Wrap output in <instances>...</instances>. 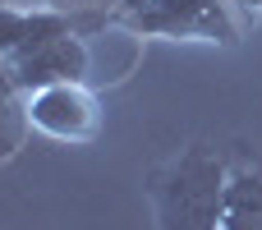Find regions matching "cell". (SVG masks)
<instances>
[{
    "label": "cell",
    "mask_w": 262,
    "mask_h": 230,
    "mask_svg": "<svg viewBox=\"0 0 262 230\" xmlns=\"http://www.w3.org/2000/svg\"><path fill=\"white\" fill-rule=\"evenodd\" d=\"M226 161L207 143H189L180 157L161 161L147 180L152 212L161 230H221L226 217Z\"/></svg>",
    "instance_id": "1"
},
{
    "label": "cell",
    "mask_w": 262,
    "mask_h": 230,
    "mask_svg": "<svg viewBox=\"0 0 262 230\" xmlns=\"http://www.w3.org/2000/svg\"><path fill=\"white\" fill-rule=\"evenodd\" d=\"M23 115L32 129H41L46 138H60V143L92 138V129H97V106L83 83H55V88L32 92Z\"/></svg>",
    "instance_id": "2"
},
{
    "label": "cell",
    "mask_w": 262,
    "mask_h": 230,
    "mask_svg": "<svg viewBox=\"0 0 262 230\" xmlns=\"http://www.w3.org/2000/svg\"><path fill=\"white\" fill-rule=\"evenodd\" d=\"M9 69H14L18 92H28V97L41 92V88H55V83H83L88 78V41L74 37V32L55 37V41L28 51V55H14Z\"/></svg>",
    "instance_id": "3"
},
{
    "label": "cell",
    "mask_w": 262,
    "mask_h": 230,
    "mask_svg": "<svg viewBox=\"0 0 262 230\" xmlns=\"http://www.w3.org/2000/svg\"><path fill=\"white\" fill-rule=\"evenodd\" d=\"M138 23L157 32H203V37L230 32L216 0H147V14H138Z\"/></svg>",
    "instance_id": "4"
},
{
    "label": "cell",
    "mask_w": 262,
    "mask_h": 230,
    "mask_svg": "<svg viewBox=\"0 0 262 230\" xmlns=\"http://www.w3.org/2000/svg\"><path fill=\"white\" fill-rule=\"evenodd\" d=\"M221 230H262V175L258 171H235L230 175Z\"/></svg>",
    "instance_id": "5"
},
{
    "label": "cell",
    "mask_w": 262,
    "mask_h": 230,
    "mask_svg": "<svg viewBox=\"0 0 262 230\" xmlns=\"http://www.w3.org/2000/svg\"><path fill=\"white\" fill-rule=\"evenodd\" d=\"M28 18L32 9L23 5H0V60H14L28 41Z\"/></svg>",
    "instance_id": "6"
},
{
    "label": "cell",
    "mask_w": 262,
    "mask_h": 230,
    "mask_svg": "<svg viewBox=\"0 0 262 230\" xmlns=\"http://www.w3.org/2000/svg\"><path fill=\"white\" fill-rule=\"evenodd\" d=\"M18 83H14V69H9V60H0V115H9V120H28V115H18Z\"/></svg>",
    "instance_id": "7"
},
{
    "label": "cell",
    "mask_w": 262,
    "mask_h": 230,
    "mask_svg": "<svg viewBox=\"0 0 262 230\" xmlns=\"http://www.w3.org/2000/svg\"><path fill=\"white\" fill-rule=\"evenodd\" d=\"M18 124H23V120H9V115H0V157H9V152L18 148Z\"/></svg>",
    "instance_id": "8"
},
{
    "label": "cell",
    "mask_w": 262,
    "mask_h": 230,
    "mask_svg": "<svg viewBox=\"0 0 262 230\" xmlns=\"http://www.w3.org/2000/svg\"><path fill=\"white\" fill-rule=\"evenodd\" d=\"M23 9H64V5H78V0H14Z\"/></svg>",
    "instance_id": "9"
},
{
    "label": "cell",
    "mask_w": 262,
    "mask_h": 230,
    "mask_svg": "<svg viewBox=\"0 0 262 230\" xmlns=\"http://www.w3.org/2000/svg\"><path fill=\"white\" fill-rule=\"evenodd\" d=\"M235 5H244V9H262V0H235Z\"/></svg>",
    "instance_id": "10"
}]
</instances>
